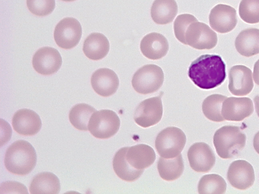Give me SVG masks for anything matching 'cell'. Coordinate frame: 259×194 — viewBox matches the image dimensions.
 <instances>
[{
    "label": "cell",
    "mask_w": 259,
    "mask_h": 194,
    "mask_svg": "<svg viewBox=\"0 0 259 194\" xmlns=\"http://www.w3.org/2000/svg\"><path fill=\"white\" fill-rule=\"evenodd\" d=\"M226 188V182L221 176L209 174L201 178L198 188L200 194H223Z\"/></svg>",
    "instance_id": "28"
},
{
    "label": "cell",
    "mask_w": 259,
    "mask_h": 194,
    "mask_svg": "<svg viewBox=\"0 0 259 194\" xmlns=\"http://www.w3.org/2000/svg\"><path fill=\"white\" fill-rule=\"evenodd\" d=\"M239 13L241 19L246 23H259V0H241Z\"/></svg>",
    "instance_id": "29"
},
{
    "label": "cell",
    "mask_w": 259,
    "mask_h": 194,
    "mask_svg": "<svg viewBox=\"0 0 259 194\" xmlns=\"http://www.w3.org/2000/svg\"><path fill=\"white\" fill-rule=\"evenodd\" d=\"M96 110L87 104H78L73 107L69 112V118L71 124L80 131H88L89 120Z\"/></svg>",
    "instance_id": "26"
},
{
    "label": "cell",
    "mask_w": 259,
    "mask_h": 194,
    "mask_svg": "<svg viewBox=\"0 0 259 194\" xmlns=\"http://www.w3.org/2000/svg\"><path fill=\"white\" fill-rule=\"evenodd\" d=\"M197 21L198 20L191 14H185L178 16L174 22V32L177 39L186 45V31L191 23Z\"/></svg>",
    "instance_id": "31"
},
{
    "label": "cell",
    "mask_w": 259,
    "mask_h": 194,
    "mask_svg": "<svg viewBox=\"0 0 259 194\" xmlns=\"http://www.w3.org/2000/svg\"><path fill=\"white\" fill-rule=\"evenodd\" d=\"M91 83L97 94L107 97L116 93L119 85V80L114 71L108 68H101L94 73Z\"/></svg>",
    "instance_id": "17"
},
{
    "label": "cell",
    "mask_w": 259,
    "mask_h": 194,
    "mask_svg": "<svg viewBox=\"0 0 259 194\" xmlns=\"http://www.w3.org/2000/svg\"><path fill=\"white\" fill-rule=\"evenodd\" d=\"M229 90L233 95H246L253 90L252 72L244 66L238 65L232 67L229 72Z\"/></svg>",
    "instance_id": "15"
},
{
    "label": "cell",
    "mask_w": 259,
    "mask_h": 194,
    "mask_svg": "<svg viewBox=\"0 0 259 194\" xmlns=\"http://www.w3.org/2000/svg\"><path fill=\"white\" fill-rule=\"evenodd\" d=\"M82 34V26L78 20L67 18L57 24L54 31V39L60 47L71 50L79 43Z\"/></svg>",
    "instance_id": "8"
},
{
    "label": "cell",
    "mask_w": 259,
    "mask_h": 194,
    "mask_svg": "<svg viewBox=\"0 0 259 194\" xmlns=\"http://www.w3.org/2000/svg\"><path fill=\"white\" fill-rule=\"evenodd\" d=\"M254 105L247 97H230L223 104L222 116L225 120L241 121L252 115Z\"/></svg>",
    "instance_id": "14"
},
{
    "label": "cell",
    "mask_w": 259,
    "mask_h": 194,
    "mask_svg": "<svg viewBox=\"0 0 259 194\" xmlns=\"http://www.w3.org/2000/svg\"><path fill=\"white\" fill-rule=\"evenodd\" d=\"M110 50L108 39L103 34L94 32L85 40L83 51L89 59L99 61L106 56Z\"/></svg>",
    "instance_id": "20"
},
{
    "label": "cell",
    "mask_w": 259,
    "mask_h": 194,
    "mask_svg": "<svg viewBox=\"0 0 259 194\" xmlns=\"http://www.w3.org/2000/svg\"><path fill=\"white\" fill-rule=\"evenodd\" d=\"M246 136L237 126H225L216 131L213 143L219 156L224 159L233 158L244 149Z\"/></svg>",
    "instance_id": "3"
},
{
    "label": "cell",
    "mask_w": 259,
    "mask_h": 194,
    "mask_svg": "<svg viewBox=\"0 0 259 194\" xmlns=\"http://www.w3.org/2000/svg\"><path fill=\"white\" fill-rule=\"evenodd\" d=\"M28 193L27 188L23 184L16 182H6L1 185L0 193Z\"/></svg>",
    "instance_id": "32"
},
{
    "label": "cell",
    "mask_w": 259,
    "mask_h": 194,
    "mask_svg": "<svg viewBox=\"0 0 259 194\" xmlns=\"http://www.w3.org/2000/svg\"><path fill=\"white\" fill-rule=\"evenodd\" d=\"M29 11L39 17L51 14L55 8V0H27Z\"/></svg>",
    "instance_id": "30"
},
{
    "label": "cell",
    "mask_w": 259,
    "mask_h": 194,
    "mask_svg": "<svg viewBox=\"0 0 259 194\" xmlns=\"http://www.w3.org/2000/svg\"><path fill=\"white\" fill-rule=\"evenodd\" d=\"M62 1L66 2H72L76 1V0H62Z\"/></svg>",
    "instance_id": "36"
},
{
    "label": "cell",
    "mask_w": 259,
    "mask_h": 194,
    "mask_svg": "<svg viewBox=\"0 0 259 194\" xmlns=\"http://www.w3.org/2000/svg\"><path fill=\"white\" fill-rule=\"evenodd\" d=\"M254 148L259 155V132L255 135L253 140Z\"/></svg>",
    "instance_id": "34"
},
{
    "label": "cell",
    "mask_w": 259,
    "mask_h": 194,
    "mask_svg": "<svg viewBox=\"0 0 259 194\" xmlns=\"http://www.w3.org/2000/svg\"><path fill=\"white\" fill-rule=\"evenodd\" d=\"M253 78L255 84L259 85V59L254 66Z\"/></svg>",
    "instance_id": "33"
},
{
    "label": "cell",
    "mask_w": 259,
    "mask_h": 194,
    "mask_svg": "<svg viewBox=\"0 0 259 194\" xmlns=\"http://www.w3.org/2000/svg\"><path fill=\"white\" fill-rule=\"evenodd\" d=\"M128 148L120 149L113 158V168L116 175L127 182H134L139 179L144 172V170H138L130 165L126 159Z\"/></svg>",
    "instance_id": "23"
},
{
    "label": "cell",
    "mask_w": 259,
    "mask_h": 194,
    "mask_svg": "<svg viewBox=\"0 0 259 194\" xmlns=\"http://www.w3.org/2000/svg\"><path fill=\"white\" fill-rule=\"evenodd\" d=\"M158 170L162 179L166 181H174L181 176L184 170L182 156L171 159L160 157L158 163Z\"/></svg>",
    "instance_id": "25"
},
{
    "label": "cell",
    "mask_w": 259,
    "mask_h": 194,
    "mask_svg": "<svg viewBox=\"0 0 259 194\" xmlns=\"http://www.w3.org/2000/svg\"><path fill=\"white\" fill-rule=\"evenodd\" d=\"M237 52L249 58L259 54V29L248 28L242 30L235 41Z\"/></svg>",
    "instance_id": "21"
},
{
    "label": "cell",
    "mask_w": 259,
    "mask_h": 194,
    "mask_svg": "<svg viewBox=\"0 0 259 194\" xmlns=\"http://www.w3.org/2000/svg\"><path fill=\"white\" fill-rule=\"evenodd\" d=\"M186 142V137L182 129L169 127L158 134L155 147L161 157L171 159L181 155Z\"/></svg>",
    "instance_id": "5"
},
{
    "label": "cell",
    "mask_w": 259,
    "mask_h": 194,
    "mask_svg": "<svg viewBox=\"0 0 259 194\" xmlns=\"http://www.w3.org/2000/svg\"><path fill=\"white\" fill-rule=\"evenodd\" d=\"M228 97L218 94L210 95L204 101L202 110L205 116L214 122H223L225 120L222 116L223 104Z\"/></svg>",
    "instance_id": "27"
},
{
    "label": "cell",
    "mask_w": 259,
    "mask_h": 194,
    "mask_svg": "<svg viewBox=\"0 0 259 194\" xmlns=\"http://www.w3.org/2000/svg\"><path fill=\"white\" fill-rule=\"evenodd\" d=\"M186 45L198 50H210L215 47L218 36L206 24L198 21L193 22L186 31Z\"/></svg>",
    "instance_id": "7"
},
{
    "label": "cell",
    "mask_w": 259,
    "mask_h": 194,
    "mask_svg": "<svg viewBox=\"0 0 259 194\" xmlns=\"http://www.w3.org/2000/svg\"><path fill=\"white\" fill-rule=\"evenodd\" d=\"M37 161L36 151L32 146L24 140L16 141L7 149L5 165L10 173L26 175L35 168Z\"/></svg>",
    "instance_id": "2"
},
{
    "label": "cell",
    "mask_w": 259,
    "mask_h": 194,
    "mask_svg": "<svg viewBox=\"0 0 259 194\" xmlns=\"http://www.w3.org/2000/svg\"><path fill=\"white\" fill-rule=\"evenodd\" d=\"M178 13V6L175 0H155L151 9V18L160 25L171 23Z\"/></svg>",
    "instance_id": "22"
},
{
    "label": "cell",
    "mask_w": 259,
    "mask_h": 194,
    "mask_svg": "<svg viewBox=\"0 0 259 194\" xmlns=\"http://www.w3.org/2000/svg\"><path fill=\"white\" fill-rule=\"evenodd\" d=\"M209 22L210 27L219 33H228L237 26V11L231 6L219 4L210 11Z\"/></svg>",
    "instance_id": "10"
},
{
    "label": "cell",
    "mask_w": 259,
    "mask_h": 194,
    "mask_svg": "<svg viewBox=\"0 0 259 194\" xmlns=\"http://www.w3.org/2000/svg\"><path fill=\"white\" fill-rule=\"evenodd\" d=\"M156 153L147 144H140L128 148L126 159L128 164L138 170H144L151 166L156 160Z\"/></svg>",
    "instance_id": "19"
},
{
    "label": "cell",
    "mask_w": 259,
    "mask_h": 194,
    "mask_svg": "<svg viewBox=\"0 0 259 194\" xmlns=\"http://www.w3.org/2000/svg\"><path fill=\"white\" fill-rule=\"evenodd\" d=\"M140 47L145 58L151 60L163 58L169 50L167 39L158 32H152L144 36L141 42Z\"/></svg>",
    "instance_id": "18"
},
{
    "label": "cell",
    "mask_w": 259,
    "mask_h": 194,
    "mask_svg": "<svg viewBox=\"0 0 259 194\" xmlns=\"http://www.w3.org/2000/svg\"><path fill=\"white\" fill-rule=\"evenodd\" d=\"M164 72L155 64H148L138 70L134 74L132 85L134 90L142 94L157 92L163 85Z\"/></svg>",
    "instance_id": "4"
},
{
    "label": "cell",
    "mask_w": 259,
    "mask_h": 194,
    "mask_svg": "<svg viewBox=\"0 0 259 194\" xmlns=\"http://www.w3.org/2000/svg\"><path fill=\"white\" fill-rule=\"evenodd\" d=\"M62 64V57L58 50L51 47L39 48L32 58V66L38 74L51 75L58 72Z\"/></svg>",
    "instance_id": "11"
},
{
    "label": "cell",
    "mask_w": 259,
    "mask_h": 194,
    "mask_svg": "<svg viewBox=\"0 0 259 194\" xmlns=\"http://www.w3.org/2000/svg\"><path fill=\"white\" fill-rule=\"evenodd\" d=\"M254 102L255 104V107L256 112L258 117H259V96L257 95L255 97L254 99Z\"/></svg>",
    "instance_id": "35"
},
{
    "label": "cell",
    "mask_w": 259,
    "mask_h": 194,
    "mask_svg": "<svg viewBox=\"0 0 259 194\" xmlns=\"http://www.w3.org/2000/svg\"><path fill=\"white\" fill-rule=\"evenodd\" d=\"M188 75L194 84L204 90H209L222 85L226 77V65L221 57L216 55H203L193 61Z\"/></svg>",
    "instance_id": "1"
},
{
    "label": "cell",
    "mask_w": 259,
    "mask_h": 194,
    "mask_svg": "<svg viewBox=\"0 0 259 194\" xmlns=\"http://www.w3.org/2000/svg\"><path fill=\"white\" fill-rule=\"evenodd\" d=\"M163 104L159 96L143 101L137 108L134 120L137 124L148 128L158 124L163 117Z\"/></svg>",
    "instance_id": "9"
},
{
    "label": "cell",
    "mask_w": 259,
    "mask_h": 194,
    "mask_svg": "<svg viewBox=\"0 0 259 194\" xmlns=\"http://www.w3.org/2000/svg\"><path fill=\"white\" fill-rule=\"evenodd\" d=\"M228 179L234 188L246 190L252 187L254 183V169L246 161H235L229 168Z\"/></svg>",
    "instance_id": "13"
},
{
    "label": "cell",
    "mask_w": 259,
    "mask_h": 194,
    "mask_svg": "<svg viewBox=\"0 0 259 194\" xmlns=\"http://www.w3.org/2000/svg\"><path fill=\"white\" fill-rule=\"evenodd\" d=\"M14 130L24 136L36 134L42 127V121L34 111L26 109L16 112L12 119Z\"/></svg>",
    "instance_id": "16"
},
{
    "label": "cell",
    "mask_w": 259,
    "mask_h": 194,
    "mask_svg": "<svg viewBox=\"0 0 259 194\" xmlns=\"http://www.w3.org/2000/svg\"><path fill=\"white\" fill-rule=\"evenodd\" d=\"M188 157L191 167L198 173L208 172L215 163L213 150L204 142L193 144L188 151Z\"/></svg>",
    "instance_id": "12"
},
{
    "label": "cell",
    "mask_w": 259,
    "mask_h": 194,
    "mask_svg": "<svg viewBox=\"0 0 259 194\" xmlns=\"http://www.w3.org/2000/svg\"><path fill=\"white\" fill-rule=\"evenodd\" d=\"M120 125V119L115 112L96 111L89 120L88 130L96 138L107 139L117 133Z\"/></svg>",
    "instance_id": "6"
},
{
    "label": "cell",
    "mask_w": 259,
    "mask_h": 194,
    "mask_svg": "<svg viewBox=\"0 0 259 194\" xmlns=\"http://www.w3.org/2000/svg\"><path fill=\"white\" fill-rule=\"evenodd\" d=\"M61 189L59 178L50 172L37 174L32 179L29 190L31 194H58Z\"/></svg>",
    "instance_id": "24"
}]
</instances>
